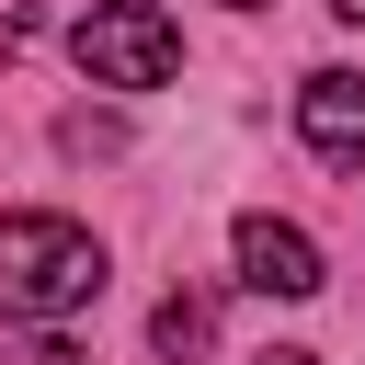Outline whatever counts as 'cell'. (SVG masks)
Here are the masks:
<instances>
[{"instance_id":"cell-1","label":"cell","mask_w":365,"mask_h":365,"mask_svg":"<svg viewBox=\"0 0 365 365\" xmlns=\"http://www.w3.org/2000/svg\"><path fill=\"white\" fill-rule=\"evenodd\" d=\"M103 297V240L57 205H11L0 217V319H68Z\"/></svg>"},{"instance_id":"cell-2","label":"cell","mask_w":365,"mask_h":365,"mask_svg":"<svg viewBox=\"0 0 365 365\" xmlns=\"http://www.w3.org/2000/svg\"><path fill=\"white\" fill-rule=\"evenodd\" d=\"M68 57L91 68V91H160V80L182 68V34H171V11H148V0H91V11L68 23Z\"/></svg>"},{"instance_id":"cell-3","label":"cell","mask_w":365,"mask_h":365,"mask_svg":"<svg viewBox=\"0 0 365 365\" xmlns=\"http://www.w3.org/2000/svg\"><path fill=\"white\" fill-rule=\"evenodd\" d=\"M228 251H240V285H251V297H319V285H331V274H319V240H308L297 217H240Z\"/></svg>"},{"instance_id":"cell-4","label":"cell","mask_w":365,"mask_h":365,"mask_svg":"<svg viewBox=\"0 0 365 365\" xmlns=\"http://www.w3.org/2000/svg\"><path fill=\"white\" fill-rule=\"evenodd\" d=\"M297 137H308L331 171H354V160H365V80H354V68H308V91H297Z\"/></svg>"},{"instance_id":"cell-5","label":"cell","mask_w":365,"mask_h":365,"mask_svg":"<svg viewBox=\"0 0 365 365\" xmlns=\"http://www.w3.org/2000/svg\"><path fill=\"white\" fill-rule=\"evenodd\" d=\"M148 342H160L171 365H194V354L217 342V297H194V285H171V297H160V319H148Z\"/></svg>"},{"instance_id":"cell-6","label":"cell","mask_w":365,"mask_h":365,"mask_svg":"<svg viewBox=\"0 0 365 365\" xmlns=\"http://www.w3.org/2000/svg\"><path fill=\"white\" fill-rule=\"evenodd\" d=\"M0 365H80V342L57 319H0Z\"/></svg>"},{"instance_id":"cell-7","label":"cell","mask_w":365,"mask_h":365,"mask_svg":"<svg viewBox=\"0 0 365 365\" xmlns=\"http://www.w3.org/2000/svg\"><path fill=\"white\" fill-rule=\"evenodd\" d=\"M251 365H319V354H308V342H262Z\"/></svg>"},{"instance_id":"cell-8","label":"cell","mask_w":365,"mask_h":365,"mask_svg":"<svg viewBox=\"0 0 365 365\" xmlns=\"http://www.w3.org/2000/svg\"><path fill=\"white\" fill-rule=\"evenodd\" d=\"M331 11H342V23H365V0H331Z\"/></svg>"},{"instance_id":"cell-9","label":"cell","mask_w":365,"mask_h":365,"mask_svg":"<svg viewBox=\"0 0 365 365\" xmlns=\"http://www.w3.org/2000/svg\"><path fill=\"white\" fill-rule=\"evenodd\" d=\"M228 11H262V0H228Z\"/></svg>"}]
</instances>
